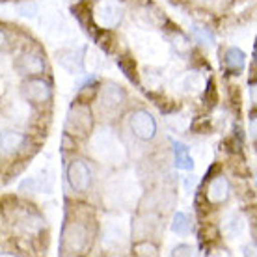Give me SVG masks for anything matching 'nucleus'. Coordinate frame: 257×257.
I'll use <instances>...</instances> for the list:
<instances>
[{"mask_svg": "<svg viewBox=\"0 0 257 257\" xmlns=\"http://www.w3.org/2000/svg\"><path fill=\"white\" fill-rule=\"evenodd\" d=\"M131 128L140 140H151L157 133V123L146 110H138L131 116Z\"/></svg>", "mask_w": 257, "mask_h": 257, "instance_id": "f257e3e1", "label": "nucleus"}, {"mask_svg": "<svg viewBox=\"0 0 257 257\" xmlns=\"http://www.w3.org/2000/svg\"><path fill=\"white\" fill-rule=\"evenodd\" d=\"M23 93H25L26 99H30L34 103H43L45 99H49L51 90H49V86H47L43 80H30V82L25 86Z\"/></svg>", "mask_w": 257, "mask_h": 257, "instance_id": "f03ea898", "label": "nucleus"}, {"mask_svg": "<svg viewBox=\"0 0 257 257\" xmlns=\"http://www.w3.org/2000/svg\"><path fill=\"white\" fill-rule=\"evenodd\" d=\"M69 183L71 187H75L77 190H84L90 185V170L84 166L82 162H75L69 168Z\"/></svg>", "mask_w": 257, "mask_h": 257, "instance_id": "7ed1b4c3", "label": "nucleus"}, {"mask_svg": "<svg viewBox=\"0 0 257 257\" xmlns=\"http://www.w3.org/2000/svg\"><path fill=\"white\" fill-rule=\"evenodd\" d=\"M244 62H246L244 52L240 51V49H237V47H231L229 51L225 52V65H227V69L231 71L233 75H238V71H242Z\"/></svg>", "mask_w": 257, "mask_h": 257, "instance_id": "20e7f679", "label": "nucleus"}, {"mask_svg": "<svg viewBox=\"0 0 257 257\" xmlns=\"http://www.w3.org/2000/svg\"><path fill=\"white\" fill-rule=\"evenodd\" d=\"M174 151H175V168L179 170H192L194 161L190 153H188V148L181 142H174Z\"/></svg>", "mask_w": 257, "mask_h": 257, "instance_id": "39448f33", "label": "nucleus"}, {"mask_svg": "<svg viewBox=\"0 0 257 257\" xmlns=\"http://www.w3.org/2000/svg\"><path fill=\"white\" fill-rule=\"evenodd\" d=\"M23 142H25V136L21 133L8 131V133H2V136H0V148L6 153H13L23 146Z\"/></svg>", "mask_w": 257, "mask_h": 257, "instance_id": "423d86ee", "label": "nucleus"}, {"mask_svg": "<svg viewBox=\"0 0 257 257\" xmlns=\"http://www.w3.org/2000/svg\"><path fill=\"white\" fill-rule=\"evenodd\" d=\"M227 192H229L227 181H225L224 177H216V179L211 183V187H209V199L214 201V203L224 201V199L227 198Z\"/></svg>", "mask_w": 257, "mask_h": 257, "instance_id": "0eeeda50", "label": "nucleus"}, {"mask_svg": "<svg viewBox=\"0 0 257 257\" xmlns=\"http://www.w3.org/2000/svg\"><path fill=\"white\" fill-rule=\"evenodd\" d=\"M21 64H26V67L23 69V73H28V75H36V73H41L43 71V60L39 56H23L21 58Z\"/></svg>", "mask_w": 257, "mask_h": 257, "instance_id": "6e6552de", "label": "nucleus"}, {"mask_svg": "<svg viewBox=\"0 0 257 257\" xmlns=\"http://www.w3.org/2000/svg\"><path fill=\"white\" fill-rule=\"evenodd\" d=\"M172 231H175L177 235H187L190 231V222L185 212H177L172 222Z\"/></svg>", "mask_w": 257, "mask_h": 257, "instance_id": "1a4fd4ad", "label": "nucleus"}, {"mask_svg": "<svg viewBox=\"0 0 257 257\" xmlns=\"http://www.w3.org/2000/svg\"><path fill=\"white\" fill-rule=\"evenodd\" d=\"M117 65H119V69L125 73V77H127L128 80H135L136 82L135 62H133V58H128V56H121V58H117Z\"/></svg>", "mask_w": 257, "mask_h": 257, "instance_id": "9d476101", "label": "nucleus"}, {"mask_svg": "<svg viewBox=\"0 0 257 257\" xmlns=\"http://www.w3.org/2000/svg\"><path fill=\"white\" fill-rule=\"evenodd\" d=\"M194 34H196V38H198L201 43H209V45L214 43V36H212L209 30H203V28L196 26V28H194Z\"/></svg>", "mask_w": 257, "mask_h": 257, "instance_id": "9b49d317", "label": "nucleus"}, {"mask_svg": "<svg viewBox=\"0 0 257 257\" xmlns=\"http://www.w3.org/2000/svg\"><path fill=\"white\" fill-rule=\"evenodd\" d=\"M21 192H30V194H34V192H38V181L36 179H26V181H23L21 183V188H19Z\"/></svg>", "mask_w": 257, "mask_h": 257, "instance_id": "f8f14e48", "label": "nucleus"}, {"mask_svg": "<svg viewBox=\"0 0 257 257\" xmlns=\"http://www.w3.org/2000/svg\"><path fill=\"white\" fill-rule=\"evenodd\" d=\"M205 101H209V104L216 103V90H214V82L209 80V88L205 91Z\"/></svg>", "mask_w": 257, "mask_h": 257, "instance_id": "ddd939ff", "label": "nucleus"}, {"mask_svg": "<svg viewBox=\"0 0 257 257\" xmlns=\"http://www.w3.org/2000/svg\"><path fill=\"white\" fill-rule=\"evenodd\" d=\"M192 253H194L192 246H187V244H181L174 250V255H192Z\"/></svg>", "mask_w": 257, "mask_h": 257, "instance_id": "4468645a", "label": "nucleus"}, {"mask_svg": "<svg viewBox=\"0 0 257 257\" xmlns=\"http://www.w3.org/2000/svg\"><path fill=\"white\" fill-rule=\"evenodd\" d=\"M194 131L196 133H207L209 131V123H207V119H201V121H198V123H194Z\"/></svg>", "mask_w": 257, "mask_h": 257, "instance_id": "2eb2a0df", "label": "nucleus"}, {"mask_svg": "<svg viewBox=\"0 0 257 257\" xmlns=\"http://www.w3.org/2000/svg\"><path fill=\"white\" fill-rule=\"evenodd\" d=\"M19 12L28 17V15H30L28 12H36V6H34V4H30V6H19Z\"/></svg>", "mask_w": 257, "mask_h": 257, "instance_id": "dca6fc26", "label": "nucleus"}, {"mask_svg": "<svg viewBox=\"0 0 257 257\" xmlns=\"http://www.w3.org/2000/svg\"><path fill=\"white\" fill-rule=\"evenodd\" d=\"M2 47H6V36H4V32L0 30V49H2Z\"/></svg>", "mask_w": 257, "mask_h": 257, "instance_id": "f3484780", "label": "nucleus"}]
</instances>
